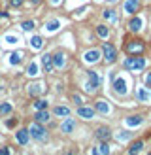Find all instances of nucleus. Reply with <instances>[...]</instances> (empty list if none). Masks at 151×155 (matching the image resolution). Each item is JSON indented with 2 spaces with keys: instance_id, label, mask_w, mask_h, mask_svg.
Wrapping results in <instances>:
<instances>
[{
  "instance_id": "obj_37",
  "label": "nucleus",
  "mask_w": 151,
  "mask_h": 155,
  "mask_svg": "<svg viewBox=\"0 0 151 155\" xmlns=\"http://www.w3.org/2000/svg\"><path fill=\"white\" fill-rule=\"evenodd\" d=\"M8 17H10V13H8V12H0V19H8Z\"/></svg>"
},
{
  "instance_id": "obj_17",
  "label": "nucleus",
  "mask_w": 151,
  "mask_h": 155,
  "mask_svg": "<svg viewBox=\"0 0 151 155\" xmlns=\"http://www.w3.org/2000/svg\"><path fill=\"white\" fill-rule=\"evenodd\" d=\"M10 57H11V59H10L11 64H21V63H23V57H25V53H23V51H13Z\"/></svg>"
},
{
  "instance_id": "obj_34",
  "label": "nucleus",
  "mask_w": 151,
  "mask_h": 155,
  "mask_svg": "<svg viewBox=\"0 0 151 155\" xmlns=\"http://www.w3.org/2000/svg\"><path fill=\"white\" fill-rule=\"evenodd\" d=\"M0 155H11V150L8 146H4V148H0Z\"/></svg>"
},
{
  "instance_id": "obj_11",
  "label": "nucleus",
  "mask_w": 151,
  "mask_h": 155,
  "mask_svg": "<svg viewBox=\"0 0 151 155\" xmlns=\"http://www.w3.org/2000/svg\"><path fill=\"white\" fill-rule=\"evenodd\" d=\"M138 10H140V0H127L125 2V12L128 15H134Z\"/></svg>"
},
{
  "instance_id": "obj_12",
  "label": "nucleus",
  "mask_w": 151,
  "mask_h": 155,
  "mask_svg": "<svg viewBox=\"0 0 151 155\" xmlns=\"http://www.w3.org/2000/svg\"><path fill=\"white\" fill-rule=\"evenodd\" d=\"M53 63H55V70L64 68V64H66V55H64V53H57V55H53Z\"/></svg>"
},
{
  "instance_id": "obj_25",
  "label": "nucleus",
  "mask_w": 151,
  "mask_h": 155,
  "mask_svg": "<svg viewBox=\"0 0 151 155\" xmlns=\"http://www.w3.org/2000/svg\"><path fill=\"white\" fill-rule=\"evenodd\" d=\"M34 108H36V110H45V108H47V100L36 98V100H34Z\"/></svg>"
},
{
  "instance_id": "obj_36",
  "label": "nucleus",
  "mask_w": 151,
  "mask_h": 155,
  "mask_svg": "<svg viewBox=\"0 0 151 155\" xmlns=\"http://www.w3.org/2000/svg\"><path fill=\"white\" fill-rule=\"evenodd\" d=\"M57 27H59V23H57V21H51V23H47V28H49V30H55Z\"/></svg>"
},
{
  "instance_id": "obj_16",
  "label": "nucleus",
  "mask_w": 151,
  "mask_h": 155,
  "mask_svg": "<svg viewBox=\"0 0 151 155\" xmlns=\"http://www.w3.org/2000/svg\"><path fill=\"white\" fill-rule=\"evenodd\" d=\"M143 148V140H136L130 144V148H128V155H138Z\"/></svg>"
},
{
  "instance_id": "obj_21",
  "label": "nucleus",
  "mask_w": 151,
  "mask_h": 155,
  "mask_svg": "<svg viewBox=\"0 0 151 155\" xmlns=\"http://www.w3.org/2000/svg\"><path fill=\"white\" fill-rule=\"evenodd\" d=\"M30 45H32L34 49H42V48H43V38H42V36H32Z\"/></svg>"
},
{
  "instance_id": "obj_35",
  "label": "nucleus",
  "mask_w": 151,
  "mask_h": 155,
  "mask_svg": "<svg viewBox=\"0 0 151 155\" xmlns=\"http://www.w3.org/2000/svg\"><path fill=\"white\" fill-rule=\"evenodd\" d=\"M146 87H149V89H151V72H147V74H146Z\"/></svg>"
},
{
  "instance_id": "obj_30",
  "label": "nucleus",
  "mask_w": 151,
  "mask_h": 155,
  "mask_svg": "<svg viewBox=\"0 0 151 155\" xmlns=\"http://www.w3.org/2000/svg\"><path fill=\"white\" fill-rule=\"evenodd\" d=\"M85 59L89 61V63H95V61L98 59V51H89L87 55H85Z\"/></svg>"
},
{
  "instance_id": "obj_32",
  "label": "nucleus",
  "mask_w": 151,
  "mask_h": 155,
  "mask_svg": "<svg viewBox=\"0 0 151 155\" xmlns=\"http://www.w3.org/2000/svg\"><path fill=\"white\" fill-rule=\"evenodd\" d=\"M25 0H10V8H21Z\"/></svg>"
},
{
  "instance_id": "obj_18",
  "label": "nucleus",
  "mask_w": 151,
  "mask_h": 155,
  "mask_svg": "<svg viewBox=\"0 0 151 155\" xmlns=\"http://www.w3.org/2000/svg\"><path fill=\"white\" fill-rule=\"evenodd\" d=\"M128 28H130L132 32H138V30L142 28V19L140 17H132L130 23H128Z\"/></svg>"
},
{
  "instance_id": "obj_5",
  "label": "nucleus",
  "mask_w": 151,
  "mask_h": 155,
  "mask_svg": "<svg viewBox=\"0 0 151 155\" xmlns=\"http://www.w3.org/2000/svg\"><path fill=\"white\" fill-rule=\"evenodd\" d=\"M102 53H104L106 63H113V61L117 59V49H115V45L110 44V42H104L102 44Z\"/></svg>"
},
{
  "instance_id": "obj_28",
  "label": "nucleus",
  "mask_w": 151,
  "mask_h": 155,
  "mask_svg": "<svg viewBox=\"0 0 151 155\" xmlns=\"http://www.w3.org/2000/svg\"><path fill=\"white\" fill-rule=\"evenodd\" d=\"M96 34H98V36H102V38H108V34H110V30L106 28L104 25H98V27H96Z\"/></svg>"
},
{
  "instance_id": "obj_31",
  "label": "nucleus",
  "mask_w": 151,
  "mask_h": 155,
  "mask_svg": "<svg viewBox=\"0 0 151 155\" xmlns=\"http://www.w3.org/2000/svg\"><path fill=\"white\" fill-rule=\"evenodd\" d=\"M138 98H140V100H149L151 95H149V93H146L143 89H140V91H138Z\"/></svg>"
},
{
  "instance_id": "obj_19",
  "label": "nucleus",
  "mask_w": 151,
  "mask_h": 155,
  "mask_svg": "<svg viewBox=\"0 0 151 155\" xmlns=\"http://www.w3.org/2000/svg\"><path fill=\"white\" fill-rule=\"evenodd\" d=\"M53 114H55V115H60V117H68V115H70V108H64V106H55Z\"/></svg>"
},
{
  "instance_id": "obj_3",
  "label": "nucleus",
  "mask_w": 151,
  "mask_h": 155,
  "mask_svg": "<svg viewBox=\"0 0 151 155\" xmlns=\"http://www.w3.org/2000/svg\"><path fill=\"white\" fill-rule=\"evenodd\" d=\"M100 83H102L100 74H96L95 70H87V83H85V87H87L89 93H95L98 87H100Z\"/></svg>"
},
{
  "instance_id": "obj_38",
  "label": "nucleus",
  "mask_w": 151,
  "mask_h": 155,
  "mask_svg": "<svg viewBox=\"0 0 151 155\" xmlns=\"http://www.w3.org/2000/svg\"><path fill=\"white\" fill-rule=\"evenodd\" d=\"M43 2V0H30V4H32V6H38V4H42Z\"/></svg>"
},
{
  "instance_id": "obj_7",
  "label": "nucleus",
  "mask_w": 151,
  "mask_h": 155,
  "mask_svg": "<svg viewBox=\"0 0 151 155\" xmlns=\"http://www.w3.org/2000/svg\"><path fill=\"white\" fill-rule=\"evenodd\" d=\"M15 140H17L19 146H27L30 142V133L28 129H17L15 130Z\"/></svg>"
},
{
  "instance_id": "obj_9",
  "label": "nucleus",
  "mask_w": 151,
  "mask_h": 155,
  "mask_svg": "<svg viewBox=\"0 0 151 155\" xmlns=\"http://www.w3.org/2000/svg\"><path fill=\"white\" fill-rule=\"evenodd\" d=\"M111 80H113V89H115L119 95H125V93H127V83H125V80L115 78V74H111Z\"/></svg>"
},
{
  "instance_id": "obj_39",
  "label": "nucleus",
  "mask_w": 151,
  "mask_h": 155,
  "mask_svg": "<svg viewBox=\"0 0 151 155\" xmlns=\"http://www.w3.org/2000/svg\"><path fill=\"white\" fill-rule=\"evenodd\" d=\"M64 155H76V151H66Z\"/></svg>"
},
{
  "instance_id": "obj_15",
  "label": "nucleus",
  "mask_w": 151,
  "mask_h": 155,
  "mask_svg": "<svg viewBox=\"0 0 151 155\" xmlns=\"http://www.w3.org/2000/svg\"><path fill=\"white\" fill-rule=\"evenodd\" d=\"M110 153V146H108V142H100L96 146V148L93 150V155H108Z\"/></svg>"
},
{
  "instance_id": "obj_24",
  "label": "nucleus",
  "mask_w": 151,
  "mask_h": 155,
  "mask_svg": "<svg viewBox=\"0 0 151 155\" xmlns=\"http://www.w3.org/2000/svg\"><path fill=\"white\" fill-rule=\"evenodd\" d=\"M11 110H13V108H11L10 102H2V104H0V115H10Z\"/></svg>"
},
{
  "instance_id": "obj_20",
  "label": "nucleus",
  "mask_w": 151,
  "mask_h": 155,
  "mask_svg": "<svg viewBox=\"0 0 151 155\" xmlns=\"http://www.w3.org/2000/svg\"><path fill=\"white\" fill-rule=\"evenodd\" d=\"M74 127H76V123H74V119H70V117H68L64 123H63V127H60V129H63V133H72V130H74Z\"/></svg>"
},
{
  "instance_id": "obj_1",
  "label": "nucleus",
  "mask_w": 151,
  "mask_h": 155,
  "mask_svg": "<svg viewBox=\"0 0 151 155\" xmlns=\"http://www.w3.org/2000/svg\"><path fill=\"white\" fill-rule=\"evenodd\" d=\"M28 133H30V138H34L38 142H43L45 138H47V130H45V127L42 123H38V121H34L32 125L28 127Z\"/></svg>"
},
{
  "instance_id": "obj_27",
  "label": "nucleus",
  "mask_w": 151,
  "mask_h": 155,
  "mask_svg": "<svg viewBox=\"0 0 151 155\" xmlns=\"http://www.w3.org/2000/svg\"><path fill=\"white\" fill-rule=\"evenodd\" d=\"M104 17L108 19V21H113V23L117 21V15H115V12H113V10H104Z\"/></svg>"
},
{
  "instance_id": "obj_33",
  "label": "nucleus",
  "mask_w": 151,
  "mask_h": 155,
  "mask_svg": "<svg viewBox=\"0 0 151 155\" xmlns=\"http://www.w3.org/2000/svg\"><path fill=\"white\" fill-rule=\"evenodd\" d=\"M15 125H17V119H15V117L13 119H6V127L8 129H13Z\"/></svg>"
},
{
  "instance_id": "obj_10",
  "label": "nucleus",
  "mask_w": 151,
  "mask_h": 155,
  "mask_svg": "<svg viewBox=\"0 0 151 155\" xmlns=\"http://www.w3.org/2000/svg\"><path fill=\"white\" fill-rule=\"evenodd\" d=\"M95 136H96L100 142H108L110 138H111V133H110L108 127H98V129L95 130Z\"/></svg>"
},
{
  "instance_id": "obj_2",
  "label": "nucleus",
  "mask_w": 151,
  "mask_h": 155,
  "mask_svg": "<svg viewBox=\"0 0 151 155\" xmlns=\"http://www.w3.org/2000/svg\"><path fill=\"white\" fill-rule=\"evenodd\" d=\"M123 66L127 70H142L143 66H146V59L140 57V55H132V57H127Z\"/></svg>"
},
{
  "instance_id": "obj_8",
  "label": "nucleus",
  "mask_w": 151,
  "mask_h": 155,
  "mask_svg": "<svg viewBox=\"0 0 151 155\" xmlns=\"http://www.w3.org/2000/svg\"><path fill=\"white\" fill-rule=\"evenodd\" d=\"M42 66H43L45 72H53V70H55V63H53V55H51V53L42 55Z\"/></svg>"
},
{
  "instance_id": "obj_14",
  "label": "nucleus",
  "mask_w": 151,
  "mask_h": 155,
  "mask_svg": "<svg viewBox=\"0 0 151 155\" xmlns=\"http://www.w3.org/2000/svg\"><path fill=\"white\" fill-rule=\"evenodd\" d=\"M34 121H38V123H47L49 121V112L47 110H36V115H34Z\"/></svg>"
},
{
  "instance_id": "obj_4",
  "label": "nucleus",
  "mask_w": 151,
  "mask_h": 155,
  "mask_svg": "<svg viewBox=\"0 0 151 155\" xmlns=\"http://www.w3.org/2000/svg\"><path fill=\"white\" fill-rule=\"evenodd\" d=\"M125 51L128 53V55H142V53L146 51V42H142V40H130V42H127Z\"/></svg>"
},
{
  "instance_id": "obj_22",
  "label": "nucleus",
  "mask_w": 151,
  "mask_h": 155,
  "mask_svg": "<svg viewBox=\"0 0 151 155\" xmlns=\"http://www.w3.org/2000/svg\"><path fill=\"white\" fill-rule=\"evenodd\" d=\"M95 110H96V112H100V114H108V112H110V108H108V104H106L104 100H98V102L95 104Z\"/></svg>"
},
{
  "instance_id": "obj_23",
  "label": "nucleus",
  "mask_w": 151,
  "mask_h": 155,
  "mask_svg": "<svg viewBox=\"0 0 151 155\" xmlns=\"http://www.w3.org/2000/svg\"><path fill=\"white\" fill-rule=\"evenodd\" d=\"M142 121H143L142 115H132V117L127 119V125H128V127H136V125H140Z\"/></svg>"
},
{
  "instance_id": "obj_26",
  "label": "nucleus",
  "mask_w": 151,
  "mask_h": 155,
  "mask_svg": "<svg viewBox=\"0 0 151 155\" xmlns=\"http://www.w3.org/2000/svg\"><path fill=\"white\" fill-rule=\"evenodd\" d=\"M34 27H36V25H34V21H30V19L21 23V28H23V30H27V32H30V30H34Z\"/></svg>"
},
{
  "instance_id": "obj_29",
  "label": "nucleus",
  "mask_w": 151,
  "mask_h": 155,
  "mask_svg": "<svg viewBox=\"0 0 151 155\" xmlns=\"http://www.w3.org/2000/svg\"><path fill=\"white\" fill-rule=\"evenodd\" d=\"M27 74H28V76H36V74H38V64H36V63H30L28 68H27Z\"/></svg>"
},
{
  "instance_id": "obj_6",
  "label": "nucleus",
  "mask_w": 151,
  "mask_h": 155,
  "mask_svg": "<svg viewBox=\"0 0 151 155\" xmlns=\"http://www.w3.org/2000/svg\"><path fill=\"white\" fill-rule=\"evenodd\" d=\"M42 93H45V83L43 81H32V83L28 85V95L30 97H36L38 98Z\"/></svg>"
},
{
  "instance_id": "obj_13",
  "label": "nucleus",
  "mask_w": 151,
  "mask_h": 155,
  "mask_svg": "<svg viewBox=\"0 0 151 155\" xmlns=\"http://www.w3.org/2000/svg\"><path fill=\"white\" fill-rule=\"evenodd\" d=\"M78 115L79 117H83V119H93V115H95V110L93 108H83V106H79L78 108Z\"/></svg>"
}]
</instances>
